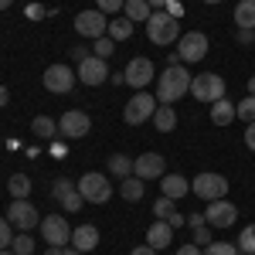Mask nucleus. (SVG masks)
<instances>
[{
	"label": "nucleus",
	"instance_id": "nucleus-38",
	"mask_svg": "<svg viewBox=\"0 0 255 255\" xmlns=\"http://www.w3.org/2000/svg\"><path fill=\"white\" fill-rule=\"evenodd\" d=\"M215 238H211V228L208 225H201V228H194V245L197 249H204V245H211Z\"/></svg>",
	"mask_w": 255,
	"mask_h": 255
},
{
	"label": "nucleus",
	"instance_id": "nucleus-13",
	"mask_svg": "<svg viewBox=\"0 0 255 255\" xmlns=\"http://www.w3.org/2000/svg\"><path fill=\"white\" fill-rule=\"evenodd\" d=\"M177 55H180V61H201L204 55H208V34H201V31L180 34V41H177Z\"/></svg>",
	"mask_w": 255,
	"mask_h": 255
},
{
	"label": "nucleus",
	"instance_id": "nucleus-32",
	"mask_svg": "<svg viewBox=\"0 0 255 255\" xmlns=\"http://www.w3.org/2000/svg\"><path fill=\"white\" fill-rule=\"evenodd\" d=\"M204 255H238V245H232V242H211V245H204Z\"/></svg>",
	"mask_w": 255,
	"mask_h": 255
},
{
	"label": "nucleus",
	"instance_id": "nucleus-19",
	"mask_svg": "<svg viewBox=\"0 0 255 255\" xmlns=\"http://www.w3.org/2000/svg\"><path fill=\"white\" fill-rule=\"evenodd\" d=\"M170 242H174V228H170L167 221H153V225L146 228V245H150V249L160 252V249H167Z\"/></svg>",
	"mask_w": 255,
	"mask_h": 255
},
{
	"label": "nucleus",
	"instance_id": "nucleus-20",
	"mask_svg": "<svg viewBox=\"0 0 255 255\" xmlns=\"http://www.w3.org/2000/svg\"><path fill=\"white\" fill-rule=\"evenodd\" d=\"M143 191H146V180H139L136 174H129V177L119 180V197H123V201H139Z\"/></svg>",
	"mask_w": 255,
	"mask_h": 255
},
{
	"label": "nucleus",
	"instance_id": "nucleus-43",
	"mask_svg": "<svg viewBox=\"0 0 255 255\" xmlns=\"http://www.w3.org/2000/svg\"><path fill=\"white\" fill-rule=\"evenodd\" d=\"M245 146L255 150V123H249V129H245Z\"/></svg>",
	"mask_w": 255,
	"mask_h": 255
},
{
	"label": "nucleus",
	"instance_id": "nucleus-46",
	"mask_svg": "<svg viewBox=\"0 0 255 255\" xmlns=\"http://www.w3.org/2000/svg\"><path fill=\"white\" fill-rule=\"evenodd\" d=\"M72 58H75V61H85V58H89V48H72Z\"/></svg>",
	"mask_w": 255,
	"mask_h": 255
},
{
	"label": "nucleus",
	"instance_id": "nucleus-26",
	"mask_svg": "<svg viewBox=\"0 0 255 255\" xmlns=\"http://www.w3.org/2000/svg\"><path fill=\"white\" fill-rule=\"evenodd\" d=\"M31 177L27 174H10V180H7V191H10V197H27L31 194Z\"/></svg>",
	"mask_w": 255,
	"mask_h": 255
},
{
	"label": "nucleus",
	"instance_id": "nucleus-51",
	"mask_svg": "<svg viewBox=\"0 0 255 255\" xmlns=\"http://www.w3.org/2000/svg\"><path fill=\"white\" fill-rule=\"evenodd\" d=\"M44 255H61V249H58V245H48V249H44Z\"/></svg>",
	"mask_w": 255,
	"mask_h": 255
},
{
	"label": "nucleus",
	"instance_id": "nucleus-1",
	"mask_svg": "<svg viewBox=\"0 0 255 255\" xmlns=\"http://www.w3.org/2000/svg\"><path fill=\"white\" fill-rule=\"evenodd\" d=\"M191 79H194V75H191L184 65H167V72L157 75V102L174 106L180 96L191 92Z\"/></svg>",
	"mask_w": 255,
	"mask_h": 255
},
{
	"label": "nucleus",
	"instance_id": "nucleus-54",
	"mask_svg": "<svg viewBox=\"0 0 255 255\" xmlns=\"http://www.w3.org/2000/svg\"><path fill=\"white\" fill-rule=\"evenodd\" d=\"M10 3H14V0H0V10H7V7H10Z\"/></svg>",
	"mask_w": 255,
	"mask_h": 255
},
{
	"label": "nucleus",
	"instance_id": "nucleus-23",
	"mask_svg": "<svg viewBox=\"0 0 255 255\" xmlns=\"http://www.w3.org/2000/svg\"><path fill=\"white\" fill-rule=\"evenodd\" d=\"M235 24L242 27V31H255V0H238Z\"/></svg>",
	"mask_w": 255,
	"mask_h": 255
},
{
	"label": "nucleus",
	"instance_id": "nucleus-17",
	"mask_svg": "<svg viewBox=\"0 0 255 255\" xmlns=\"http://www.w3.org/2000/svg\"><path fill=\"white\" fill-rule=\"evenodd\" d=\"M160 191L163 197H170V201H180L184 194H191V180L180 174H163L160 177Z\"/></svg>",
	"mask_w": 255,
	"mask_h": 255
},
{
	"label": "nucleus",
	"instance_id": "nucleus-29",
	"mask_svg": "<svg viewBox=\"0 0 255 255\" xmlns=\"http://www.w3.org/2000/svg\"><path fill=\"white\" fill-rule=\"evenodd\" d=\"M10 249H14V255H31L34 252V238L27 235V232H20V235H14Z\"/></svg>",
	"mask_w": 255,
	"mask_h": 255
},
{
	"label": "nucleus",
	"instance_id": "nucleus-52",
	"mask_svg": "<svg viewBox=\"0 0 255 255\" xmlns=\"http://www.w3.org/2000/svg\"><path fill=\"white\" fill-rule=\"evenodd\" d=\"M61 255H82L79 249H72V245H65V249H61Z\"/></svg>",
	"mask_w": 255,
	"mask_h": 255
},
{
	"label": "nucleus",
	"instance_id": "nucleus-37",
	"mask_svg": "<svg viewBox=\"0 0 255 255\" xmlns=\"http://www.w3.org/2000/svg\"><path fill=\"white\" fill-rule=\"evenodd\" d=\"M96 7L102 14H119V10L126 7V0H96Z\"/></svg>",
	"mask_w": 255,
	"mask_h": 255
},
{
	"label": "nucleus",
	"instance_id": "nucleus-39",
	"mask_svg": "<svg viewBox=\"0 0 255 255\" xmlns=\"http://www.w3.org/2000/svg\"><path fill=\"white\" fill-rule=\"evenodd\" d=\"M10 221L7 218H0V249H10V242H14V235H10Z\"/></svg>",
	"mask_w": 255,
	"mask_h": 255
},
{
	"label": "nucleus",
	"instance_id": "nucleus-44",
	"mask_svg": "<svg viewBox=\"0 0 255 255\" xmlns=\"http://www.w3.org/2000/svg\"><path fill=\"white\" fill-rule=\"evenodd\" d=\"M238 41H242V44H255V31H242V27H238Z\"/></svg>",
	"mask_w": 255,
	"mask_h": 255
},
{
	"label": "nucleus",
	"instance_id": "nucleus-22",
	"mask_svg": "<svg viewBox=\"0 0 255 255\" xmlns=\"http://www.w3.org/2000/svg\"><path fill=\"white\" fill-rule=\"evenodd\" d=\"M232 119H238V113H235V106H232L228 99L211 102V123H215V126H228Z\"/></svg>",
	"mask_w": 255,
	"mask_h": 255
},
{
	"label": "nucleus",
	"instance_id": "nucleus-21",
	"mask_svg": "<svg viewBox=\"0 0 255 255\" xmlns=\"http://www.w3.org/2000/svg\"><path fill=\"white\" fill-rule=\"evenodd\" d=\"M153 126H157V133H170V129H177V109L160 102L157 113H153Z\"/></svg>",
	"mask_w": 255,
	"mask_h": 255
},
{
	"label": "nucleus",
	"instance_id": "nucleus-41",
	"mask_svg": "<svg viewBox=\"0 0 255 255\" xmlns=\"http://www.w3.org/2000/svg\"><path fill=\"white\" fill-rule=\"evenodd\" d=\"M163 10H167L170 17H180V14H184V7H180L177 0H167V7H163Z\"/></svg>",
	"mask_w": 255,
	"mask_h": 255
},
{
	"label": "nucleus",
	"instance_id": "nucleus-27",
	"mask_svg": "<svg viewBox=\"0 0 255 255\" xmlns=\"http://www.w3.org/2000/svg\"><path fill=\"white\" fill-rule=\"evenodd\" d=\"M106 163H109V174L119 177V180L133 174V160H129V157H123V153H113V157L106 160Z\"/></svg>",
	"mask_w": 255,
	"mask_h": 255
},
{
	"label": "nucleus",
	"instance_id": "nucleus-9",
	"mask_svg": "<svg viewBox=\"0 0 255 255\" xmlns=\"http://www.w3.org/2000/svg\"><path fill=\"white\" fill-rule=\"evenodd\" d=\"M75 31H79L82 38H106V31H109V20H106V14L102 10H79L75 14Z\"/></svg>",
	"mask_w": 255,
	"mask_h": 255
},
{
	"label": "nucleus",
	"instance_id": "nucleus-4",
	"mask_svg": "<svg viewBox=\"0 0 255 255\" xmlns=\"http://www.w3.org/2000/svg\"><path fill=\"white\" fill-rule=\"evenodd\" d=\"M157 96H150L146 89H139L136 96L126 102V109H123V119L129 123V126H143L146 119H153V113H157Z\"/></svg>",
	"mask_w": 255,
	"mask_h": 255
},
{
	"label": "nucleus",
	"instance_id": "nucleus-49",
	"mask_svg": "<svg viewBox=\"0 0 255 255\" xmlns=\"http://www.w3.org/2000/svg\"><path fill=\"white\" fill-rule=\"evenodd\" d=\"M27 14H31V17H44L48 10H44V7H27Z\"/></svg>",
	"mask_w": 255,
	"mask_h": 255
},
{
	"label": "nucleus",
	"instance_id": "nucleus-28",
	"mask_svg": "<svg viewBox=\"0 0 255 255\" xmlns=\"http://www.w3.org/2000/svg\"><path fill=\"white\" fill-rule=\"evenodd\" d=\"M113 41H126L129 34H133V20L129 17H116V20H109V31H106Z\"/></svg>",
	"mask_w": 255,
	"mask_h": 255
},
{
	"label": "nucleus",
	"instance_id": "nucleus-31",
	"mask_svg": "<svg viewBox=\"0 0 255 255\" xmlns=\"http://www.w3.org/2000/svg\"><path fill=\"white\" fill-rule=\"evenodd\" d=\"M235 113H238V119H245V123H255V96L242 99V102L235 106Z\"/></svg>",
	"mask_w": 255,
	"mask_h": 255
},
{
	"label": "nucleus",
	"instance_id": "nucleus-36",
	"mask_svg": "<svg viewBox=\"0 0 255 255\" xmlns=\"http://www.w3.org/2000/svg\"><path fill=\"white\" fill-rule=\"evenodd\" d=\"M68 191H75V180H68V177H58V180L51 184V194H55V201H61Z\"/></svg>",
	"mask_w": 255,
	"mask_h": 255
},
{
	"label": "nucleus",
	"instance_id": "nucleus-34",
	"mask_svg": "<svg viewBox=\"0 0 255 255\" xmlns=\"http://www.w3.org/2000/svg\"><path fill=\"white\" fill-rule=\"evenodd\" d=\"M153 215H157V221H167V218L174 215V201H170V197H160V201H153Z\"/></svg>",
	"mask_w": 255,
	"mask_h": 255
},
{
	"label": "nucleus",
	"instance_id": "nucleus-7",
	"mask_svg": "<svg viewBox=\"0 0 255 255\" xmlns=\"http://www.w3.org/2000/svg\"><path fill=\"white\" fill-rule=\"evenodd\" d=\"M41 82H44V89H48V92L65 96V92H72V89H75L79 75H75L68 65H48V68H44V75H41Z\"/></svg>",
	"mask_w": 255,
	"mask_h": 255
},
{
	"label": "nucleus",
	"instance_id": "nucleus-15",
	"mask_svg": "<svg viewBox=\"0 0 255 255\" xmlns=\"http://www.w3.org/2000/svg\"><path fill=\"white\" fill-rule=\"evenodd\" d=\"M89 129H92V119L85 116V113H79V109H68V113L58 119V133L65 139H82Z\"/></svg>",
	"mask_w": 255,
	"mask_h": 255
},
{
	"label": "nucleus",
	"instance_id": "nucleus-24",
	"mask_svg": "<svg viewBox=\"0 0 255 255\" xmlns=\"http://www.w3.org/2000/svg\"><path fill=\"white\" fill-rule=\"evenodd\" d=\"M123 10H126V17L133 20V24H136V20H150V14H153V7H150L146 0H126Z\"/></svg>",
	"mask_w": 255,
	"mask_h": 255
},
{
	"label": "nucleus",
	"instance_id": "nucleus-55",
	"mask_svg": "<svg viewBox=\"0 0 255 255\" xmlns=\"http://www.w3.org/2000/svg\"><path fill=\"white\" fill-rule=\"evenodd\" d=\"M0 255H14V249H0Z\"/></svg>",
	"mask_w": 255,
	"mask_h": 255
},
{
	"label": "nucleus",
	"instance_id": "nucleus-2",
	"mask_svg": "<svg viewBox=\"0 0 255 255\" xmlns=\"http://www.w3.org/2000/svg\"><path fill=\"white\" fill-rule=\"evenodd\" d=\"M146 38L153 41V44H174V41H180V20L170 17L167 10H153L150 14V20H146Z\"/></svg>",
	"mask_w": 255,
	"mask_h": 255
},
{
	"label": "nucleus",
	"instance_id": "nucleus-12",
	"mask_svg": "<svg viewBox=\"0 0 255 255\" xmlns=\"http://www.w3.org/2000/svg\"><path fill=\"white\" fill-rule=\"evenodd\" d=\"M238 221V208L232 201H208V211H204V225L208 228H228V225H235Z\"/></svg>",
	"mask_w": 255,
	"mask_h": 255
},
{
	"label": "nucleus",
	"instance_id": "nucleus-56",
	"mask_svg": "<svg viewBox=\"0 0 255 255\" xmlns=\"http://www.w3.org/2000/svg\"><path fill=\"white\" fill-rule=\"evenodd\" d=\"M204 3H221V0H204Z\"/></svg>",
	"mask_w": 255,
	"mask_h": 255
},
{
	"label": "nucleus",
	"instance_id": "nucleus-5",
	"mask_svg": "<svg viewBox=\"0 0 255 255\" xmlns=\"http://www.w3.org/2000/svg\"><path fill=\"white\" fill-rule=\"evenodd\" d=\"M191 191H194L201 201H221L228 194V177L225 174H215V170H204L191 180Z\"/></svg>",
	"mask_w": 255,
	"mask_h": 255
},
{
	"label": "nucleus",
	"instance_id": "nucleus-45",
	"mask_svg": "<svg viewBox=\"0 0 255 255\" xmlns=\"http://www.w3.org/2000/svg\"><path fill=\"white\" fill-rule=\"evenodd\" d=\"M187 225H191V228H201V225H204V215H201V211L187 215Z\"/></svg>",
	"mask_w": 255,
	"mask_h": 255
},
{
	"label": "nucleus",
	"instance_id": "nucleus-6",
	"mask_svg": "<svg viewBox=\"0 0 255 255\" xmlns=\"http://www.w3.org/2000/svg\"><path fill=\"white\" fill-rule=\"evenodd\" d=\"M225 92H228V85H225V79L215 75V72L191 79V96H194L197 102H218V99H225Z\"/></svg>",
	"mask_w": 255,
	"mask_h": 255
},
{
	"label": "nucleus",
	"instance_id": "nucleus-42",
	"mask_svg": "<svg viewBox=\"0 0 255 255\" xmlns=\"http://www.w3.org/2000/svg\"><path fill=\"white\" fill-rule=\"evenodd\" d=\"M167 225H170V228H174V232H177L180 225H187V218H184V215H177V211H174V215L167 218Z\"/></svg>",
	"mask_w": 255,
	"mask_h": 255
},
{
	"label": "nucleus",
	"instance_id": "nucleus-25",
	"mask_svg": "<svg viewBox=\"0 0 255 255\" xmlns=\"http://www.w3.org/2000/svg\"><path fill=\"white\" fill-rule=\"evenodd\" d=\"M31 129H34L41 139H55V136H58V123H55L51 116H34Z\"/></svg>",
	"mask_w": 255,
	"mask_h": 255
},
{
	"label": "nucleus",
	"instance_id": "nucleus-33",
	"mask_svg": "<svg viewBox=\"0 0 255 255\" xmlns=\"http://www.w3.org/2000/svg\"><path fill=\"white\" fill-rule=\"evenodd\" d=\"M58 204H61V208H65V211H79L82 204H85V197H82V194H79V187H75V191H68V194L61 197Z\"/></svg>",
	"mask_w": 255,
	"mask_h": 255
},
{
	"label": "nucleus",
	"instance_id": "nucleus-53",
	"mask_svg": "<svg viewBox=\"0 0 255 255\" xmlns=\"http://www.w3.org/2000/svg\"><path fill=\"white\" fill-rule=\"evenodd\" d=\"M249 96H255V75L249 79Z\"/></svg>",
	"mask_w": 255,
	"mask_h": 255
},
{
	"label": "nucleus",
	"instance_id": "nucleus-50",
	"mask_svg": "<svg viewBox=\"0 0 255 255\" xmlns=\"http://www.w3.org/2000/svg\"><path fill=\"white\" fill-rule=\"evenodd\" d=\"M146 3H150L153 10H163V7H167V0H146Z\"/></svg>",
	"mask_w": 255,
	"mask_h": 255
},
{
	"label": "nucleus",
	"instance_id": "nucleus-11",
	"mask_svg": "<svg viewBox=\"0 0 255 255\" xmlns=\"http://www.w3.org/2000/svg\"><path fill=\"white\" fill-rule=\"evenodd\" d=\"M75 75H79L82 85H102V82L109 79L113 72H109V65H106V58H99V55H89L85 61H79V68H75Z\"/></svg>",
	"mask_w": 255,
	"mask_h": 255
},
{
	"label": "nucleus",
	"instance_id": "nucleus-8",
	"mask_svg": "<svg viewBox=\"0 0 255 255\" xmlns=\"http://www.w3.org/2000/svg\"><path fill=\"white\" fill-rule=\"evenodd\" d=\"M41 238H44L48 245H58V249H65V245L72 242V225L65 221V215H48V218H41Z\"/></svg>",
	"mask_w": 255,
	"mask_h": 255
},
{
	"label": "nucleus",
	"instance_id": "nucleus-30",
	"mask_svg": "<svg viewBox=\"0 0 255 255\" xmlns=\"http://www.w3.org/2000/svg\"><path fill=\"white\" fill-rule=\"evenodd\" d=\"M238 252H252L255 255V225L242 228V235H238Z\"/></svg>",
	"mask_w": 255,
	"mask_h": 255
},
{
	"label": "nucleus",
	"instance_id": "nucleus-14",
	"mask_svg": "<svg viewBox=\"0 0 255 255\" xmlns=\"http://www.w3.org/2000/svg\"><path fill=\"white\" fill-rule=\"evenodd\" d=\"M123 75H126V85H133V89L139 92V89H146L150 82L157 79V68H153V61H150V58H133L129 65H126Z\"/></svg>",
	"mask_w": 255,
	"mask_h": 255
},
{
	"label": "nucleus",
	"instance_id": "nucleus-47",
	"mask_svg": "<svg viewBox=\"0 0 255 255\" xmlns=\"http://www.w3.org/2000/svg\"><path fill=\"white\" fill-rule=\"evenodd\" d=\"M133 255H157V249H150V245H139V249H133Z\"/></svg>",
	"mask_w": 255,
	"mask_h": 255
},
{
	"label": "nucleus",
	"instance_id": "nucleus-35",
	"mask_svg": "<svg viewBox=\"0 0 255 255\" xmlns=\"http://www.w3.org/2000/svg\"><path fill=\"white\" fill-rule=\"evenodd\" d=\"M92 51H96L99 58H109V55L116 51V41L109 38V34H106V38H96V48H92Z\"/></svg>",
	"mask_w": 255,
	"mask_h": 255
},
{
	"label": "nucleus",
	"instance_id": "nucleus-48",
	"mask_svg": "<svg viewBox=\"0 0 255 255\" xmlns=\"http://www.w3.org/2000/svg\"><path fill=\"white\" fill-rule=\"evenodd\" d=\"M7 102H10V92H7V85H0V109H3Z\"/></svg>",
	"mask_w": 255,
	"mask_h": 255
},
{
	"label": "nucleus",
	"instance_id": "nucleus-18",
	"mask_svg": "<svg viewBox=\"0 0 255 255\" xmlns=\"http://www.w3.org/2000/svg\"><path fill=\"white\" fill-rule=\"evenodd\" d=\"M72 249H79V252H92L99 245V228L96 225H79V228H72V242H68Z\"/></svg>",
	"mask_w": 255,
	"mask_h": 255
},
{
	"label": "nucleus",
	"instance_id": "nucleus-57",
	"mask_svg": "<svg viewBox=\"0 0 255 255\" xmlns=\"http://www.w3.org/2000/svg\"><path fill=\"white\" fill-rule=\"evenodd\" d=\"M242 255H252V252H242Z\"/></svg>",
	"mask_w": 255,
	"mask_h": 255
},
{
	"label": "nucleus",
	"instance_id": "nucleus-16",
	"mask_svg": "<svg viewBox=\"0 0 255 255\" xmlns=\"http://www.w3.org/2000/svg\"><path fill=\"white\" fill-rule=\"evenodd\" d=\"M133 174H136L139 180H157V177L167 174V160L150 150V153H143V157L133 160Z\"/></svg>",
	"mask_w": 255,
	"mask_h": 255
},
{
	"label": "nucleus",
	"instance_id": "nucleus-40",
	"mask_svg": "<svg viewBox=\"0 0 255 255\" xmlns=\"http://www.w3.org/2000/svg\"><path fill=\"white\" fill-rule=\"evenodd\" d=\"M177 255H204V249H197L194 242H187V245H180V249H177Z\"/></svg>",
	"mask_w": 255,
	"mask_h": 255
},
{
	"label": "nucleus",
	"instance_id": "nucleus-10",
	"mask_svg": "<svg viewBox=\"0 0 255 255\" xmlns=\"http://www.w3.org/2000/svg\"><path fill=\"white\" fill-rule=\"evenodd\" d=\"M7 221L20 228V232H31L34 225H38V208L27 201V197H14L10 201V208H7Z\"/></svg>",
	"mask_w": 255,
	"mask_h": 255
},
{
	"label": "nucleus",
	"instance_id": "nucleus-3",
	"mask_svg": "<svg viewBox=\"0 0 255 255\" xmlns=\"http://www.w3.org/2000/svg\"><path fill=\"white\" fill-rule=\"evenodd\" d=\"M75 187H79V194L85 197L89 204H106V201L113 197V184H109V177L96 174V170L82 174L79 180H75Z\"/></svg>",
	"mask_w": 255,
	"mask_h": 255
}]
</instances>
